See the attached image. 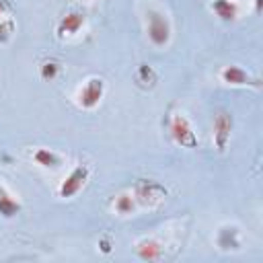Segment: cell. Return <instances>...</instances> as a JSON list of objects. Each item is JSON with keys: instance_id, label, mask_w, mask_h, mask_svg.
Wrapping results in <instances>:
<instances>
[{"instance_id": "6da1fadb", "label": "cell", "mask_w": 263, "mask_h": 263, "mask_svg": "<svg viewBox=\"0 0 263 263\" xmlns=\"http://www.w3.org/2000/svg\"><path fill=\"white\" fill-rule=\"evenodd\" d=\"M105 80L101 76H90L86 78L74 92V105L82 111H92L101 105L105 97Z\"/></svg>"}, {"instance_id": "7a4b0ae2", "label": "cell", "mask_w": 263, "mask_h": 263, "mask_svg": "<svg viewBox=\"0 0 263 263\" xmlns=\"http://www.w3.org/2000/svg\"><path fill=\"white\" fill-rule=\"evenodd\" d=\"M146 33L154 47H166L171 41V35H173L168 16L156 8H150L146 12Z\"/></svg>"}, {"instance_id": "3957f363", "label": "cell", "mask_w": 263, "mask_h": 263, "mask_svg": "<svg viewBox=\"0 0 263 263\" xmlns=\"http://www.w3.org/2000/svg\"><path fill=\"white\" fill-rule=\"evenodd\" d=\"M168 134H171L173 142L183 148H195L199 144L195 129L183 111H173L168 115Z\"/></svg>"}, {"instance_id": "277c9868", "label": "cell", "mask_w": 263, "mask_h": 263, "mask_svg": "<svg viewBox=\"0 0 263 263\" xmlns=\"http://www.w3.org/2000/svg\"><path fill=\"white\" fill-rule=\"evenodd\" d=\"M129 189L140 208H156L166 199V189L160 183L150 181V179L136 181L134 187H129Z\"/></svg>"}, {"instance_id": "5b68a950", "label": "cell", "mask_w": 263, "mask_h": 263, "mask_svg": "<svg viewBox=\"0 0 263 263\" xmlns=\"http://www.w3.org/2000/svg\"><path fill=\"white\" fill-rule=\"evenodd\" d=\"M88 179H90V166L84 164V162L76 164V166L64 177V181L60 183L58 195H60L62 199H72V197H76V195L86 187Z\"/></svg>"}, {"instance_id": "8992f818", "label": "cell", "mask_w": 263, "mask_h": 263, "mask_svg": "<svg viewBox=\"0 0 263 263\" xmlns=\"http://www.w3.org/2000/svg\"><path fill=\"white\" fill-rule=\"evenodd\" d=\"M218 76L228 86H236V88H261V78L255 76V74H251L242 66H236V64L222 66V70L218 72Z\"/></svg>"}, {"instance_id": "52a82bcc", "label": "cell", "mask_w": 263, "mask_h": 263, "mask_svg": "<svg viewBox=\"0 0 263 263\" xmlns=\"http://www.w3.org/2000/svg\"><path fill=\"white\" fill-rule=\"evenodd\" d=\"M86 25V14L80 8H70L55 25V35L58 39H70L76 37Z\"/></svg>"}, {"instance_id": "ba28073f", "label": "cell", "mask_w": 263, "mask_h": 263, "mask_svg": "<svg viewBox=\"0 0 263 263\" xmlns=\"http://www.w3.org/2000/svg\"><path fill=\"white\" fill-rule=\"evenodd\" d=\"M232 115L228 111H218L214 115V125H212V138H214V146L218 152H224L230 144L232 138Z\"/></svg>"}, {"instance_id": "9c48e42d", "label": "cell", "mask_w": 263, "mask_h": 263, "mask_svg": "<svg viewBox=\"0 0 263 263\" xmlns=\"http://www.w3.org/2000/svg\"><path fill=\"white\" fill-rule=\"evenodd\" d=\"M164 242L156 236H142L140 240H136L134 251L142 261H158L164 257Z\"/></svg>"}, {"instance_id": "30bf717a", "label": "cell", "mask_w": 263, "mask_h": 263, "mask_svg": "<svg viewBox=\"0 0 263 263\" xmlns=\"http://www.w3.org/2000/svg\"><path fill=\"white\" fill-rule=\"evenodd\" d=\"M210 10L224 23H234L240 18L242 4L238 0H210Z\"/></svg>"}, {"instance_id": "8fae6325", "label": "cell", "mask_w": 263, "mask_h": 263, "mask_svg": "<svg viewBox=\"0 0 263 263\" xmlns=\"http://www.w3.org/2000/svg\"><path fill=\"white\" fill-rule=\"evenodd\" d=\"M31 160H33L37 166H41V168H49V171L60 168V166L64 164V156H62L58 150H53V148H45V146L35 148V150L31 152Z\"/></svg>"}, {"instance_id": "7c38bea8", "label": "cell", "mask_w": 263, "mask_h": 263, "mask_svg": "<svg viewBox=\"0 0 263 263\" xmlns=\"http://www.w3.org/2000/svg\"><path fill=\"white\" fill-rule=\"evenodd\" d=\"M111 210H113V214H117V216H132V214H136V212L140 210V205H138V201H136L132 189H125V191H119L117 195H113V199H111Z\"/></svg>"}, {"instance_id": "4fadbf2b", "label": "cell", "mask_w": 263, "mask_h": 263, "mask_svg": "<svg viewBox=\"0 0 263 263\" xmlns=\"http://www.w3.org/2000/svg\"><path fill=\"white\" fill-rule=\"evenodd\" d=\"M216 245L222 249V251H238L240 249V230L232 224H226V226H220L218 228V234H216Z\"/></svg>"}, {"instance_id": "5bb4252c", "label": "cell", "mask_w": 263, "mask_h": 263, "mask_svg": "<svg viewBox=\"0 0 263 263\" xmlns=\"http://www.w3.org/2000/svg\"><path fill=\"white\" fill-rule=\"evenodd\" d=\"M23 203L16 193H12L2 181H0V216L2 218H14L21 212Z\"/></svg>"}, {"instance_id": "9a60e30c", "label": "cell", "mask_w": 263, "mask_h": 263, "mask_svg": "<svg viewBox=\"0 0 263 263\" xmlns=\"http://www.w3.org/2000/svg\"><path fill=\"white\" fill-rule=\"evenodd\" d=\"M134 78H136V84L142 86V88H152L158 82V74H156V70L150 64H140L136 68Z\"/></svg>"}, {"instance_id": "2e32d148", "label": "cell", "mask_w": 263, "mask_h": 263, "mask_svg": "<svg viewBox=\"0 0 263 263\" xmlns=\"http://www.w3.org/2000/svg\"><path fill=\"white\" fill-rule=\"evenodd\" d=\"M16 31V23H14V16L12 14H6V16H0V43L8 41Z\"/></svg>"}, {"instance_id": "e0dca14e", "label": "cell", "mask_w": 263, "mask_h": 263, "mask_svg": "<svg viewBox=\"0 0 263 263\" xmlns=\"http://www.w3.org/2000/svg\"><path fill=\"white\" fill-rule=\"evenodd\" d=\"M39 74L43 80H53L58 74H60V64L55 60H45L41 66H39Z\"/></svg>"}, {"instance_id": "ac0fdd59", "label": "cell", "mask_w": 263, "mask_h": 263, "mask_svg": "<svg viewBox=\"0 0 263 263\" xmlns=\"http://www.w3.org/2000/svg\"><path fill=\"white\" fill-rule=\"evenodd\" d=\"M6 14H12V8L6 0H0V16H6Z\"/></svg>"}, {"instance_id": "d6986e66", "label": "cell", "mask_w": 263, "mask_h": 263, "mask_svg": "<svg viewBox=\"0 0 263 263\" xmlns=\"http://www.w3.org/2000/svg\"><path fill=\"white\" fill-rule=\"evenodd\" d=\"M99 247H101V251H103L105 255H107V253H111V242H109L107 238H103V240L99 242Z\"/></svg>"}, {"instance_id": "ffe728a7", "label": "cell", "mask_w": 263, "mask_h": 263, "mask_svg": "<svg viewBox=\"0 0 263 263\" xmlns=\"http://www.w3.org/2000/svg\"><path fill=\"white\" fill-rule=\"evenodd\" d=\"M88 2H97V0H88Z\"/></svg>"}]
</instances>
